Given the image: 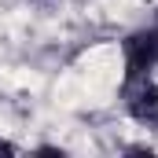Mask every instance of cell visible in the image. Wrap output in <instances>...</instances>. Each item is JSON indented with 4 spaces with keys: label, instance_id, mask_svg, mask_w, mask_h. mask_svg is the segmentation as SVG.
Wrapping results in <instances>:
<instances>
[{
    "label": "cell",
    "instance_id": "7a4b0ae2",
    "mask_svg": "<svg viewBox=\"0 0 158 158\" xmlns=\"http://www.w3.org/2000/svg\"><path fill=\"white\" fill-rule=\"evenodd\" d=\"M129 114L143 125H155L158 121V88L151 81H132L129 85Z\"/></svg>",
    "mask_w": 158,
    "mask_h": 158
},
{
    "label": "cell",
    "instance_id": "6da1fadb",
    "mask_svg": "<svg viewBox=\"0 0 158 158\" xmlns=\"http://www.w3.org/2000/svg\"><path fill=\"white\" fill-rule=\"evenodd\" d=\"M158 63V33L155 30H140L125 40V70H129V85L143 81L147 70Z\"/></svg>",
    "mask_w": 158,
    "mask_h": 158
},
{
    "label": "cell",
    "instance_id": "277c9868",
    "mask_svg": "<svg viewBox=\"0 0 158 158\" xmlns=\"http://www.w3.org/2000/svg\"><path fill=\"white\" fill-rule=\"evenodd\" d=\"M155 33H158V30H155Z\"/></svg>",
    "mask_w": 158,
    "mask_h": 158
},
{
    "label": "cell",
    "instance_id": "3957f363",
    "mask_svg": "<svg viewBox=\"0 0 158 158\" xmlns=\"http://www.w3.org/2000/svg\"><path fill=\"white\" fill-rule=\"evenodd\" d=\"M0 155H15V143H7V140H0Z\"/></svg>",
    "mask_w": 158,
    "mask_h": 158
}]
</instances>
